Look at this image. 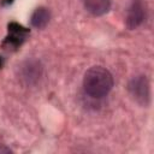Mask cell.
<instances>
[{
    "label": "cell",
    "instance_id": "1",
    "mask_svg": "<svg viewBox=\"0 0 154 154\" xmlns=\"http://www.w3.org/2000/svg\"><path fill=\"white\" fill-rule=\"evenodd\" d=\"M113 87V77L108 70L102 66L90 67L83 78L84 91L94 99L106 96Z\"/></svg>",
    "mask_w": 154,
    "mask_h": 154
},
{
    "label": "cell",
    "instance_id": "2",
    "mask_svg": "<svg viewBox=\"0 0 154 154\" xmlns=\"http://www.w3.org/2000/svg\"><path fill=\"white\" fill-rule=\"evenodd\" d=\"M129 93L134 97L136 102H138L142 106H147L150 100V88H149V82L146 76L140 75L134 77L129 82Z\"/></svg>",
    "mask_w": 154,
    "mask_h": 154
},
{
    "label": "cell",
    "instance_id": "3",
    "mask_svg": "<svg viewBox=\"0 0 154 154\" xmlns=\"http://www.w3.org/2000/svg\"><path fill=\"white\" fill-rule=\"evenodd\" d=\"M42 76V65L37 59H26L19 66V78L26 85L36 84Z\"/></svg>",
    "mask_w": 154,
    "mask_h": 154
},
{
    "label": "cell",
    "instance_id": "4",
    "mask_svg": "<svg viewBox=\"0 0 154 154\" xmlns=\"http://www.w3.org/2000/svg\"><path fill=\"white\" fill-rule=\"evenodd\" d=\"M144 17H146V11H144V6H143L142 1L134 0L126 12V19H125L126 26L130 30L138 28L143 23Z\"/></svg>",
    "mask_w": 154,
    "mask_h": 154
},
{
    "label": "cell",
    "instance_id": "5",
    "mask_svg": "<svg viewBox=\"0 0 154 154\" xmlns=\"http://www.w3.org/2000/svg\"><path fill=\"white\" fill-rule=\"evenodd\" d=\"M8 31H10V35L6 37V40L2 43L6 49H12V48L16 49L17 47H19L25 40L26 34L29 32L28 29L23 28L22 25H18L17 23L8 24Z\"/></svg>",
    "mask_w": 154,
    "mask_h": 154
},
{
    "label": "cell",
    "instance_id": "6",
    "mask_svg": "<svg viewBox=\"0 0 154 154\" xmlns=\"http://www.w3.org/2000/svg\"><path fill=\"white\" fill-rule=\"evenodd\" d=\"M112 0H83L85 10L93 16H102L111 8Z\"/></svg>",
    "mask_w": 154,
    "mask_h": 154
},
{
    "label": "cell",
    "instance_id": "7",
    "mask_svg": "<svg viewBox=\"0 0 154 154\" xmlns=\"http://www.w3.org/2000/svg\"><path fill=\"white\" fill-rule=\"evenodd\" d=\"M51 19V12L47 7H37L32 14H31V18H30V22H31V25L34 28H37V29H43L48 22Z\"/></svg>",
    "mask_w": 154,
    "mask_h": 154
},
{
    "label": "cell",
    "instance_id": "8",
    "mask_svg": "<svg viewBox=\"0 0 154 154\" xmlns=\"http://www.w3.org/2000/svg\"><path fill=\"white\" fill-rule=\"evenodd\" d=\"M0 153H11V149L5 146H0Z\"/></svg>",
    "mask_w": 154,
    "mask_h": 154
}]
</instances>
